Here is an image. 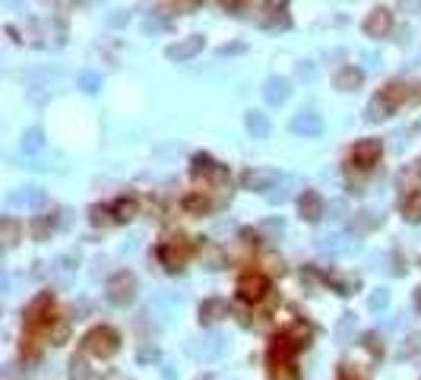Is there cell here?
<instances>
[{"label": "cell", "instance_id": "7dc6e473", "mask_svg": "<svg viewBox=\"0 0 421 380\" xmlns=\"http://www.w3.org/2000/svg\"><path fill=\"white\" fill-rule=\"evenodd\" d=\"M105 380H130V377H124V374H108Z\"/></svg>", "mask_w": 421, "mask_h": 380}, {"label": "cell", "instance_id": "8992f818", "mask_svg": "<svg viewBox=\"0 0 421 380\" xmlns=\"http://www.w3.org/2000/svg\"><path fill=\"white\" fill-rule=\"evenodd\" d=\"M380 155H383V139L365 137L352 146V152H349V165L358 168V172H371V168L380 162Z\"/></svg>", "mask_w": 421, "mask_h": 380}, {"label": "cell", "instance_id": "30bf717a", "mask_svg": "<svg viewBox=\"0 0 421 380\" xmlns=\"http://www.w3.org/2000/svg\"><path fill=\"white\" fill-rule=\"evenodd\" d=\"M203 48H206V38H203V35H187V38H178L174 45H168L165 57L174 63H187V61H194Z\"/></svg>", "mask_w": 421, "mask_h": 380}, {"label": "cell", "instance_id": "74e56055", "mask_svg": "<svg viewBox=\"0 0 421 380\" xmlns=\"http://www.w3.org/2000/svg\"><path fill=\"white\" fill-rule=\"evenodd\" d=\"M127 20H130V13H124V10H118V13H111V16H108V26H114V29H118V26H124Z\"/></svg>", "mask_w": 421, "mask_h": 380}, {"label": "cell", "instance_id": "ffe728a7", "mask_svg": "<svg viewBox=\"0 0 421 380\" xmlns=\"http://www.w3.org/2000/svg\"><path fill=\"white\" fill-rule=\"evenodd\" d=\"M244 127H247V133L254 139H266V137H270V130H273L270 118H266L263 111H247V114H244Z\"/></svg>", "mask_w": 421, "mask_h": 380}, {"label": "cell", "instance_id": "ee69618b", "mask_svg": "<svg viewBox=\"0 0 421 380\" xmlns=\"http://www.w3.org/2000/svg\"><path fill=\"white\" fill-rule=\"evenodd\" d=\"M238 51H244V45H225V48H219V54H238Z\"/></svg>", "mask_w": 421, "mask_h": 380}, {"label": "cell", "instance_id": "f6af8a7d", "mask_svg": "<svg viewBox=\"0 0 421 380\" xmlns=\"http://www.w3.org/2000/svg\"><path fill=\"white\" fill-rule=\"evenodd\" d=\"M273 380H298V371H282V374H273Z\"/></svg>", "mask_w": 421, "mask_h": 380}, {"label": "cell", "instance_id": "f546056e", "mask_svg": "<svg viewBox=\"0 0 421 380\" xmlns=\"http://www.w3.org/2000/svg\"><path fill=\"white\" fill-rule=\"evenodd\" d=\"M361 346H365V352L371 355L374 361H380V358H383V355H387V346H383V336H380L377 330L365 333V336H361Z\"/></svg>", "mask_w": 421, "mask_h": 380}, {"label": "cell", "instance_id": "6da1fadb", "mask_svg": "<svg viewBox=\"0 0 421 380\" xmlns=\"http://www.w3.org/2000/svg\"><path fill=\"white\" fill-rule=\"evenodd\" d=\"M83 352L92 355V358H102V361L114 358V355L121 352V333L108 324L92 326V330L83 336Z\"/></svg>", "mask_w": 421, "mask_h": 380}, {"label": "cell", "instance_id": "83f0119b", "mask_svg": "<svg viewBox=\"0 0 421 380\" xmlns=\"http://www.w3.org/2000/svg\"><path fill=\"white\" fill-rule=\"evenodd\" d=\"M399 213H402V219H406V222L418 225V222H421V194L399 197Z\"/></svg>", "mask_w": 421, "mask_h": 380}, {"label": "cell", "instance_id": "484cf974", "mask_svg": "<svg viewBox=\"0 0 421 380\" xmlns=\"http://www.w3.org/2000/svg\"><path fill=\"white\" fill-rule=\"evenodd\" d=\"M45 339L51 346H67L70 342V320L67 317H54V324L45 330Z\"/></svg>", "mask_w": 421, "mask_h": 380}, {"label": "cell", "instance_id": "d4e9b609", "mask_svg": "<svg viewBox=\"0 0 421 380\" xmlns=\"http://www.w3.org/2000/svg\"><path fill=\"white\" fill-rule=\"evenodd\" d=\"M285 336L295 342L298 349H304V346H311V339H314V326L307 324V320H295V324L285 330Z\"/></svg>", "mask_w": 421, "mask_h": 380}, {"label": "cell", "instance_id": "7a4b0ae2", "mask_svg": "<svg viewBox=\"0 0 421 380\" xmlns=\"http://www.w3.org/2000/svg\"><path fill=\"white\" fill-rule=\"evenodd\" d=\"M194 250H197L194 241L178 231V235H168L165 241L155 248V257H159V263L165 266L168 273H181V270H184V263L194 257Z\"/></svg>", "mask_w": 421, "mask_h": 380}, {"label": "cell", "instance_id": "8fae6325", "mask_svg": "<svg viewBox=\"0 0 421 380\" xmlns=\"http://www.w3.org/2000/svg\"><path fill=\"white\" fill-rule=\"evenodd\" d=\"M365 35L367 38H387L390 32H393V10L390 7H374L371 13H367L365 20Z\"/></svg>", "mask_w": 421, "mask_h": 380}, {"label": "cell", "instance_id": "9c48e42d", "mask_svg": "<svg viewBox=\"0 0 421 380\" xmlns=\"http://www.w3.org/2000/svg\"><path fill=\"white\" fill-rule=\"evenodd\" d=\"M279 178H282V174H279L276 168L254 165V168H247V172L241 174V187H244V190H250V194H263V190H273V187L279 184Z\"/></svg>", "mask_w": 421, "mask_h": 380}, {"label": "cell", "instance_id": "f35d334b", "mask_svg": "<svg viewBox=\"0 0 421 380\" xmlns=\"http://www.w3.org/2000/svg\"><path fill=\"white\" fill-rule=\"evenodd\" d=\"M155 358H159V349H155V346H143V349H139V361H155Z\"/></svg>", "mask_w": 421, "mask_h": 380}, {"label": "cell", "instance_id": "d6986e66", "mask_svg": "<svg viewBox=\"0 0 421 380\" xmlns=\"http://www.w3.org/2000/svg\"><path fill=\"white\" fill-rule=\"evenodd\" d=\"M54 228H57V215L42 213V215H32V222H29V235H32L35 241H48Z\"/></svg>", "mask_w": 421, "mask_h": 380}, {"label": "cell", "instance_id": "bcb514c9", "mask_svg": "<svg viewBox=\"0 0 421 380\" xmlns=\"http://www.w3.org/2000/svg\"><path fill=\"white\" fill-rule=\"evenodd\" d=\"M415 307H418V311H421V285H418V289H415Z\"/></svg>", "mask_w": 421, "mask_h": 380}, {"label": "cell", "instance_id": "d590c367", "mask_svg": "<svg viewBox=\"0 0 421 380\" xmlns=\"http://www.w3.org/2000/svg\"><path fill=\"white\" fill-rule=\"evenodd\" d=\"M387 304H390V291L387 289H377L371 298H367V307H371V311H383Z\"/></svg>", "mask_w": 421, "mask_h": 380}, {"label": "cell", "instance_id": "4fadbf2b", "mask_svg": "<svg viewBox=\"0 0 421 380\" xmlns=\"http://www.w3.org/2000/svg\"><path fill=\"white\" fill-rule=\"evenodd\" d=\"M291 133L304 139L320 137L323 133V118H320L317 111H298L295 118H291Z\"/></svg>", "mask_w": 421, "mask_h": 380}, {"label": "cell", "instance_id": "2e32d148", "mask_svg": "<svg viewBox=\"0 0 421 380\" xmlns=\"http://www.w3.org/2000/svg\"><path fill=\"white\" fill-rule=\"evenodd\" d=\"M181 209H184L187 215H209L215 209V203L206 190H190V194L181 200Z\"/></svg>", "mask_w": 421, "mask_h": 380}, {"label": "cell", "instance_id": "603a6c76", "mask_svg": "<svg viewBox=\"0 0 421 380\" xmlns=\"http://www.w3.org/2000/svg\"><path fill=\"white\" fill-rule=\"evenodd\" d=\"M200 260H203V266H206V270H222V266L228 263V257H225V250H222L219 244H206V241H203L200 244Z\"/></svg>", "mask_w": 421, "mask_h": 380}, {"label": "cell", "instance_id": "277c9868", "mask_svg": "<svg viewBox=\"0 0 421 380\" xmlns=\"http://www.w3.org/2000/svg\"><path fill=\"white\" fill-rule=\"evenodd\" d=\"M235 291H238V298H241L244 304H263L266 298H270V276L263 270H247V273H241L238 276V282H235Z\"/></svg>", "mask_w": 421, "mask_h": 380}, {"label": "cell", "instance_id": "5b68a950", "mask_svg": "<svg viewBox=\"0 0 421 380\" xmlns=\"http://www.w3.org/2000/svg\"><path fill=\"white\" fill-rule=\"evenodd\" d=\"M137 289H139V282L130 270H118L105 282V295H108V301L114 307H127V304L137 301Z\"/></svg>", "mask_w": 421, "mask_h": 380}, {"label": "cell", "instance_id": "3957f363", "mask_svg": "<svg viewBox=\"0 0 421 380\" xmlns=\"http://www.w3.org/2000/svg\"><path fill=\"white\" fill-rule=\"evenodd\" d=\"M54 295L51 291H38V295L32 298V301L26 304V311H22V324H26V330L32 333H45L51 324H54Z\"/></svg>", "mask_w": 421, "mask_h": 380}, {"label": "cell", "instance_id": "ac0fdd59", "mask_svg": "<svg viewBox=\"0 0 421 380\" xmlns=\"http://www.w3.org/2000/svg\"><path fill=\"white\" fill-rule=\"evenodd\" d=\"M289 96H291V86H289L285 76H270V79L263 83V98H266L270 105H285Z\"/></svg>", "mask_w": 421, "mask_h": 380}, {"label": "cell", "instance_id": "9a60e30c", "mask_svg": "<svg viewBox=\"0 0 421 380\" xmlns=\"http://www.w3.org/2000/svg\"><path fill=\"white\" fill-rule=\"evenodd\" d=\"M377 96L396 111V108H402V105H406L408 98H412V86H408L406 79H390V83L383 86V89H380Z\"/></svg>", "mask_w": 421, "mask_h": 380}, {"label": "cell", "instance_id": "4dcf8cb0", "mask_svg": "<svg viewBox=\"0 0 421 380\" xmlns=\"http://www.w3.org/2000/svg\"><path fill=\"white\" fill-rule=\"evenodd\" d=\"M390 114H393V108H390V105L383 102L380 96H374L371 102H367V111H365L367 121H383V118H390Z\"/></svg>", "mask_w": 421, "mask_h": 380}, {"label": "cell", "instance_id": "7bdbcfd3", "mask_svg": "<svg viewBox=\"0 0 421 380\" xmlns=\"http://www.w3.org/2000/svg\"><path fill=\"white\" fill-rule=\"evenodd\" d=\"M159 29H165L159 20H146V22H143V32H159Z\"/></svg>", "mask_w": 421, "mask_h": 380}, {"label": "cell", "instance_id": "8d00e7d4", "mask_svg": "<svg viewBox=\"0 0 421 380\" xmlns=\"http://www.w3.org/2000/svg\"><path fill=\"white\" fill-rule=\"evenodd\" d=\"M263 266H266L270 273H282V260H279V257H273V254L263 257Z\"/></svg>", "mask_w": 421, "mask_h": 380}, {"label": "cell", "instance_id": "4316f807", "mask_svg": "<svg viewBox=\"0 0 421 380\" xmlns=\"http://www.w3.org/2000/svg\"><path fill=\"white\" fill-rule=\"evenodd\" d=\"M323 282L326 285H332V291H336V295H355V291L361 289V279L358 276H323Z\"/></svg>", "mask_w": 421, "mask_h": 380}, {"label": "cell", "instance_id": "ba28073f", "mask_svg": "<svg viewBox=\"0 0 421 380\" xmlns=\"http://www.w3.org/2000/svg\"><path fill=\"white\" fill-rule=\"evenodd\" d=\"M295 203H298L301 222H307V225H317V222L326 219V200L317 194V190H311V187H304Z\"/></svg>", "mask_w": 421, "mask_h": 380}, {"label": "cell", "instance_id": "b9f144b4", "mask_svg": "<svg viewBox=\"0 0 421 380\" xmlns=\"http://www.w3.org/2000/svg\"><path fill=\"white\" fill-rule=\"evenodd\" d=\"M330 213H336V215H332V219H346V203H342V200L330 203Z\"/></svg>", "mask_w": 421, "mask_h": 380}, {"label": "cell", "instance_id": "f1b7e54d", "mask_svg": "<svg viewBox=\"0 0 421 380\" xmlns=\"http://www.w3.org/2000/svg\"><path fill=\"white\" fill-rule=\"evenodd\" d=\"M383 222V215H377L374 209H361V213H355L352 219V228L358 231V235H367V231H374V228Z\"/></svg>", "mask_w": 421, "mask_h": 380}, {"label": "cell", "instance_id": "836d02e7", "mask_svg": "<svg viewBox=\"0 0 421 380\" xmlns=\"http://www.w3.org/2000/svg\"><path fill=\"white\" fill-rule=\"evenodd\" d=\"M42 146H45V139H42V130H38V127H32V130L22 133V149L26 152H38Z\"/></svg>", "mask_w": 421, "mask_h": 380}, {"label": "cell", "instance_id": "52a82bcc", "mask_svg": "<svg viewBox=\"0 0 421 380\" xmlns=\"http://www.w3.org/2000/svg\"><path fill=\"white\" fill-rule=\"evenodd\" d=\"M270 367H273V374H282V371H295V355H298V346L291 342L289 336H276L270 342Z\"/></svg>", "mask_w": 421, "mask_h": 380}, {"label": "cell", "instance_id": "cb8c5ba5", "mask_svg": "<svg viewBox=\"0 0 421 380\" xmlns=\"http://www.w3.org/2000/svg\"><path fill=\"white\" fill-rule=\"evenodd\" d=\"M20 355H22V361H38V355H42V333H32V330L22 333Z\"/></svg>", "mask_w": 421, "mask_h": 380}, {"label": "cell", "instance_id": "5bb4252c", "mask_svg": "<svg viewBox=\"0 0 421 380\" xmlns=\"http://www.w3.org/2000/svg\"><path fill=\"white\" fill-rule=\"evenodd\" d=\"M228 314H231V304H228L225 298H206V301H200V307H197V317H200V324H206V326L225 320Z\"/></svg>", "mask_w": 421, "mask_h": 380}, {"label": "cell", "instance_id": "d6a6232c", "mask_svg": "<svg viewBox=\"0 0 421 380\" xmlns=\"http://www.w3.org/2000/svg\"><path fill=\"white\" fill-rule=\"evenodd\" d=\"M89 222L95 228H105V225H111V222H114V213H111L108 206H98V203H95V206H89Z\"/></svg>", "mask_w": 421, "mask_h": 380}, {"label": "cell", "instance_id": "44dd1931", "mask_svg": "<svg viewBox=\"0 0 421 380\" xmlns=\"http://www.w3.org/2000/svg\"><path fill=\"white\" fill-rule=\"evenodd\" d=\"M20 238H22V222L16 215H3L0 219V241H3V248H16Z\"/></svg>", "mask_w": 421, "mask_h": 380}, {"label": "cell", "instance_id": "60d3db41", "mask_svg": "<svg viewBox=\"0 0 421 380\" xmlns=\"http://www.w3.org/2000/svg\"><path fill=\"white\" fill-rule=\"evenodd\" d=\"M282 222H266V225H263L260 228V231H263V235H266V231H270V235H282Z\"/></svg>", "mask_w": 421, "mask_h": 380}, {"label": "cell", "instance_id": "7402d4cb", "mask_svg": "<svg viewBox=\"0 0 421 380\" xmlns=\"http://www.w3.org/2000/svg\"><path fill=\"white\" fill-rule=\"evenodd\" d=\"M111 213H114V222H133L139 215V200L137 197H118L114 200V206H111Z\"/></svg>", "mask_w": 421, "mask_h": 380}, {"label": "cell", "instance_id": "7c38bea8", "mask_svg": "<svg viewBox=\"0 0 421 380\" xmlns=\"http://www.w3.org/2000/svg\"><path fill=\"white\" fill-rule=\"evenodd\" d=\"M263 13H257L263 29L270 32H279V29H289L291 26V16H289V3H260Z\"/></svg>", "mask_w": 421, "mask_h": 380}, {"label": "cell", "instance_id": "e0dca14e", "mask_svg": "<svg viewBox=\"0 0 421 380\" xmlns=\"http://www.w3.org/2000/svg\"><path fill=\"white\" fill-rule=\"evenodd\" d=\"M361 83H365V70L355 67V63L342 67L336 76H332V86H336L339 92H355V89H361Z\"/></svg>", "mask_w": 421, "mask_h": 380}, {"label": "cell", "instance_id": "e575fe53", "mask_svg": "<svg viewBox=\"0 0 421 380\" xmlns=\"http://www.w3.org/2000/svg\"><path fill=\"white\" fill-rule=\"evenodd\" d=\"M79 89H86V92H95V89H102V76H98V73H92V70H86V73H79Z\"/></svg>", "mask_w": 421, "mask_h": 380}, {"label": "cell", "instance_id": "1f68e13d", "mask_svg": "<svg viewBox=\"0 0 421 380\" xmlns=\"http://www.w3.org/2000/svg\"><path fill=\"white\" fill-rule=\"evenodd\" d=\"M70 380H92L86 355H73V358H70Z\"/></svg>", "mask_w": 421, "mask_h": 380}, {"label": "cell", "instance_id": "ab89813d", "mask_svg": "<svg viewBox=\"0 0 421 380\" xmlns=\"http://www.w3.org/2000/svg\"><path fill=\"white\" fill-rule=\"evenodd\" d=\"M336 380H361V377L352 371V365H342V367H339V377Z\"/></svg>", "mask_w": 421, "mask_h": 380}]
</instances>
